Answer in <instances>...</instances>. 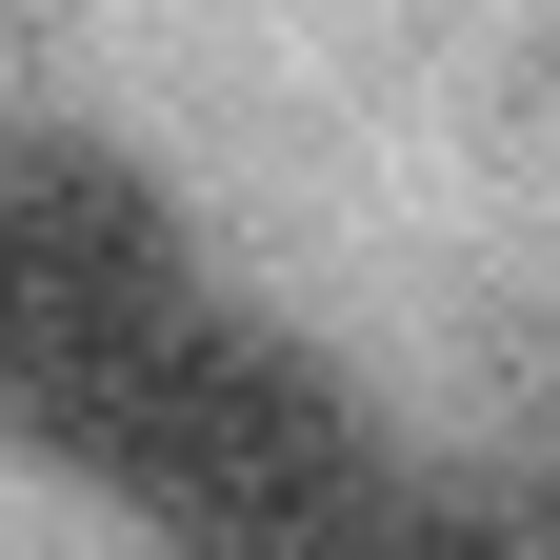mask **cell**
<instances>
[{
	"mask_svg": "<svg viewBox=\"0 0 560 560\" xmlns=\"http://www.w3.org/2000/svg\"><path fill=\"white\" fill-rule=\"evenodd\" d=\"M180 340H200L180 200L120 140H0V441L101 480Z\"/></svg>",
	"mask_w": 560,
	"mask_h": 560,
	"instance_id": "obj_1",
	"label": "cell"
},
{
	"mask_svg": "<svg viewBox=\"0 0 560 560\" xmlns=\"http://www.w3.org/2000/svg\"><path fill=\"white\" fill-rule=\"evenodd\" d=\"M101 480H120L180 560H320L340 521L381 501V420L340 400L280 320H221V301H200V340L140 381V420H120Z\"/></svg>",
	"mask_w": 560,
	"mask_h": 560,
	"instance_id": "obj_2",
	"label": "cell"
},
{
	"mask_svg": "<svg viewBox=\"0 0 560 560\" xmlns=\"http://www.w3.org/2000/svg\"><path fill=\"white\" fill-rule=\"evenodd\" d=\"M320 560H560V521L501 501V480H400V460H381V501L340 521Z\"/></svg>",
	"mask_w": 560,
	"mask_h": 560,
	"instance_id": "obj_3",
	"label": "cell"
}]
</instances>
